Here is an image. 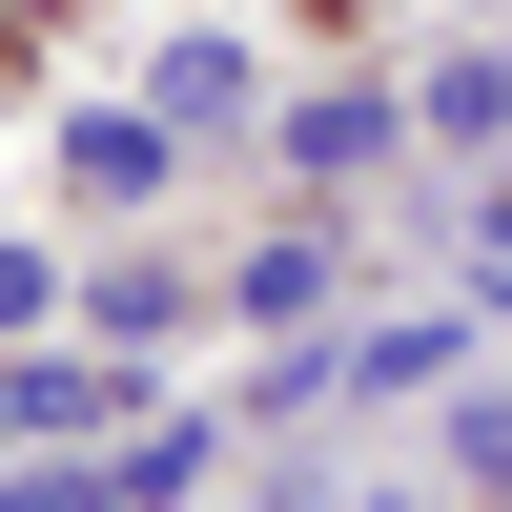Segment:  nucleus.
<instances>
[{
	"label": "nucleus",
	"instance_id": "obj_1",
	"mask_svg": "<svg viewBox=\"0 0 512 512\" xmlns=\"http://www.w3.org/2000/svg\"><path fill=\"white\" fill-rule=\"evenodd\" d=\"M287 144L349 185V164H390V82H328V103H287Z\"/></svg>",
	"mask_w": 512,
	"mask_h": 512
},
{
	"label": "nucleus",
	"instance_id": "obj_2",
	"mask_svg": "<svg viewBox=\"0 0 512 512\" xmlns=\"http://www.w3.org/2000/svg\"><path fill=\"white\" fill-rule=\"evenodd\" d=\"M185 123H246V41H164V144Z\"/></svg>",
	"mask_w": 512,
	"mask_h": 512
},
{
	"label": "nucleus",
	"instance_id": "obj_3",
	"mask_svg": "<svg viewBox=\"0 0 512 512\" xmlns=\"http://www.w3.org/2000/svg\"><path fill=\"white\" fill-rule=\"evenodd\" d=\"M62 164H82V205H144L164 185V123H62Z\"/></svg>",
	"mask_w": 512,
	"mask_h": 512
},
{
	"label": "nucleus",
	"instance_id": "obj_4",
	"mask_svg": "<svg viewBox=\"0 0 512 512\" xmlns=\"http://www.w3.org/2000/svg\"><path fill=\"white\" fill-rule=\"evenodd\" d=\"M246 308H267V328H308V308H328V246H308V226H287V246H246Z\"/></svg>",
	"mask_w": 512,
	"mask_h": 512
},
{
	"label": "nucleus",
	"instance_id": "obj_5",
	"mask_svg": "<svg viewBox=\"0 0 512 512\" xmlns=\"http://www.w3.org/2000/svg\"><path fill=\"white\" fill-rule=\"evenodd\" d=\"M0 451H21V390H0Z\"/></svg>",
	"mask_w": 512,
	"mask_h": 512
},
{
	"label": "nucleus",
	"instance_id": "obj_6",
	"mask_svg": "<svg viewBox=\"0 0 512 512\" xmlns=\"http://www.w3.org/2000/svg\"><path fill=\"white\" fill-rule=\"evenodd\" d=\"M492 246H512V205H492Z\"/></svg>",
	"mask_w": 512,
	"mask_h": 512
}]
</instances>
